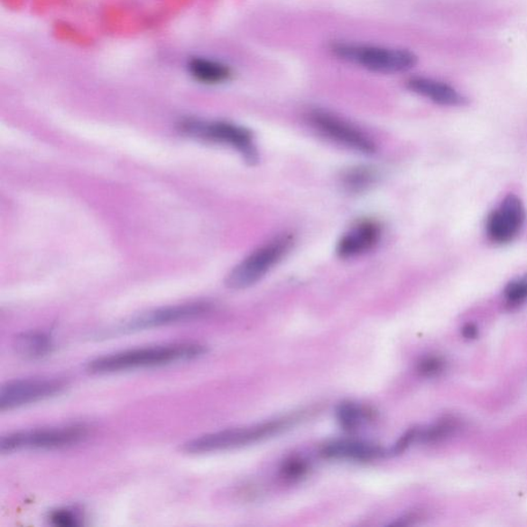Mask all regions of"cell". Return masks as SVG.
<instances>
[{
    "instance_id": "cell-1",
    "label": "cell",
    "mask_w": 527,
    "mask_h": 527,
    "mask_svg": "<svg viewBox=\"0 0 527 527\" xmlns=\"http://www.w3.org/2000/svg\"><path fill=\"white\" fill-rule=\"evenodd\" d=\"M208 353L200 343L180 342L118 351L88 363L92 374H112L123 371L159 367L178 362L191 361Z\"/></svg>"
},
{
    "instance_id": "cell-2",
    "label": "cell",
    "mask_w": 527,
    "mask_h": 527,
    "mask_svg": "<svg viewBox=\"0 0 527 527\" xmlns=\"http://www.w3.org/2000/svg\"><path fill=\"white\" fill-rule=\"evenodd\" d=\"M328 49L341 61L384 75L406 72L417 64V56L406 49L350 42H334Z\"/></svg>"
},
{
    "instance_id": "cell-3",
    "label": "cell",
    "mask_w": 527,
    "mask_h": 527,
    "mask_svg": "<svg viewBox=\"0 0 527 527\" xmlns=\"http://www.w3.org/2000/svg\"><path fill=\"white\" fill-rule=\"evenodd\" d=\"M291 420H277L257 426L216 431L193 439L182 445V451L198 456L229 450L273 436L290 426Z\"/></svg>"
},
{
    "instance_id": "cell-4",
    "label": "cell",
    "mask_w": 527,
    "mask_h": 527,
    "mask_svg": "<svg viewBox=\"0 0 527 527\" xmlns=\"http://www.w3.org/2000/svg\"><path fill=\"white\" fill-rule=\"evenodd\" d=\"M292 245L294 236L290 233L271 239L231 271L226 280L227 287L236 291L251 288L289 254Z\"/></svg>"
},
{
    "instance_id": "cell-5",
    "label": "cell",
    "mask_w": 527,
    "mask_h": 527,
    "mask_svg": "<svg viewBox=\"0 0 527 527\" xmlns=\"http://www.w3.org/2000/svg\"><path fill=\"white\" fill-rule=\"evenodd\" d=\"M88 433L84 424L14 431L2 438L0 452L65 448L82 442Z\"/></svg>"
},
{
    "instance_id": "cell-6",
    "label": "cell",
    "mask_w": 527,
    "mask_h": 527,
    "mask_svg": "<svg viewBox=\"0 0 527 527\" xmlns=\"http://www.w3.org/2000/svg\"><path fill=\"white\" fill-rule=\"evenodd\" d=\"M180 129L187 135L232 146L251 165L259 162V152L252 132L245 127L228 122L189 119L180 124Z\"/></svg>"
},
{
    "instance_id": "cell-7",
    "label": "cell",
    "mask_w": 527,
    "mask_h": 527,
    "mask_svg": "<svg viewBox=\"0 0 527 527\" xmlns=\"http://www.w3.org/2000/svg\"><path fill=\"white\" fill-rule=\"evenodd\" d=\"M68 386L58 377H34L13 380L0 389V410L7 411L55 397Z\"/></svg>"
},
{
    "instance_id": "cell-8",
    "label": "cell",
    "mask_w": 527,
    "mask_h": 527,
    "mask_svg": "<svg viewBox=\"0 0 527 527\" xmlns=\"http://www.w3.org/2000/svg\"><path fill=\"white\" fill-rule=\"evenodd\" d=\"M212 310V304L207 301H195L184 304L161 307L146 311L124 321L114 332L128 334L145 331L153 328L170 326L201 318Z\"/></svg>"
},
{
    "instance_id": "cell-9",
    "label": "cell",
    "mask_w": 527,
    "mask_h": 527,
    "mask_svg": "<svg viewBox=\"0 0 527 527\" xmlns=\"http://www.w3.org/2000/svg\"><path fill=\"white\" fill-rule=\"evenodd\" d=\"M309 119L314 128L336 143L365 155H373L377 152L376 143L367 134L338 116L314 109Z\"/></svg>"
},
{
    "instance_id": "cell-10",
    "label": "cell",
    "mask_w": 527,
    "mask_h": 527,
    "mask_svg": "<svg viewBox=\"0 0 527 527\" xmlns=\"http://www.w3.org/2000/svg\"><path fill=\"white\" fill-rule=\"evenodd\" d=\"M525 210L521 199L515 195L504 198L501 208L489 216L486 229L490 239L497 244L513 240L522 228Z\"/></svg>"
},
{
    "instance_id": "cell-11",
    "label": "cell",
    "mask_w": 527,
    "mask_h": 527,
    "mask_svg": "<svg viewBox=\"0 0 527 527\" xmlns=\"http://www.w3.org/2000/svg\"><path fill=\"white\" fill-rule=\"evenodd\" d=\"M383 229L375 221L358 223L339 240L337 254L341 259H353L373 250L382 239Z\"/></svg>"
},
{
    "instance_id": "cell-12",
    "label": "cell",
    "mask_w": 527,
    "mask_h": 527,
    "mask_svg": "<svg viewBox=\"0 0 527 527\" xmlns=\"http://www.w3.org/2000/svg\"><path fill=\"white\" fill-rule=\"evenodd\" d=\"M410 91L429 98L438 105L458 106L467 104V99L448 84L433 79L414 77L407 80Z\"/></svg>"
},
{
    "instance_id": "cell-13",
    "label": "cell",
    "mask_w": 527,
    "mask_h": 527,
    "mask_svg": "<svg viewBox=\"0 0 527 527\" xmlns=\"http://www.w3.org/2000/svg\"><path fill=\"white\" fill-rule=\"evenodd\" d=\"M321 453L328 458L361 461L377 459L385 455L384 449L376 444L351 440L327 444Z\"/></svg>"
},
{
    "instance_id": "cell-14",
    "label": "cell",
    "mask_w": 527,
    "mask_h": 527,
    "mask_svg": "<svg viewBox=\"0 0 527 527\" xmlns=\"http://www.w3.org/2000/svg\"><path fill=\"white\" fill-rule=\"evenodd\" d=\"M14 346L20 356L26 360H39L52 354L54 340L46 332L29 331L18 335Z\"/></svg>"
},
{
    "instance_id": "cell-15",
    "label": "cell",
    "mask_w": 527,
    "mask_h": 527,
    "mask_svg": "<svg viewBox=\"0 0 527 527\" xmlns=\"http://www.w3.org/2000/svg\"><path fill=\"white\" fill-rule=\"evenodd\" d=\"M189 71L198 82L217 85L228 82L233 72L228 65L208 58H193L189 61Z\"/></svg>"
},
{
    "instance_id": "cell-16",
    "label": "cell",
    "mask_w": 527,
    "mask_h": 527,
    "mask_svg": "<svg viewBox=\"0 0 527 527\" xmlns=\"http://www.w3.org/2000/svg\"><path fill=\"white\" fill-rule=\"evenodd\" d=\"M379 180L375 168L356 166L342 174L341 184L348 193L360 194L368 191Z\"/></svg>"
},
{
    "instance_id": "cell-17",
    "label": "cell",
    "mask_w": 527,
    "mask_h": 527,
    "mask_svg": "<svg viewBox=\"0 0 527 527\" xmlns=\"http://www.w3.org/2000/svg\"><path fill=\"white\" fill-rule=\"evenodd\" d=\"M337 420L343 430H355L368 420L369 412L353 402H344L336 410Z\"/></svg>"
},
{
    "instance_id": "cell-18",
    "label": "cell",
    "mask_w": 527,
    "mask_h": 527,
    "mask_svg": "<svg viewBox=\"0 0 527 527\" xmlns=\"http://www.w3.org/2000/svg\"><path fill=\"white\" fill-rule=\"evenodd\" d=\"M458 427V422L455 419H445L428 429L420 430L417 441L431 443L443 440L450 436Z\"/></svg>"
},
{
    "instance_id": "cell-19",
    "label": "cell",
    "mask_w": 527,
    "mask_h": 527,
    "mask_svg": "<svg viewBox=\"0 0 527 527\" xmlns=\"http://www.w3.org/2000/svg\"><path fill=\"white\" fill-rule=\"evenodd\" d=\"M48 519L55 526L72 527L83 524L84 516L79 509L68 507L50 512Z\"/></svg>"
},
{
    "instance_id": "cell-20",
    "label": "cell",
    "mask_w": 527,
    "mask_h": 527,
    "mask_svg": "<svg viewBox=\"0 0 527 527\" xmlns=\"http://www.w3.org/2000/svg\"><path fill=\"white\" fill-rule=\"evenodd\" d=\"M504 296H506L510 304H519L525 301L527 299V274L510 282L504 290Z\"/></svg>"
},
{
    "instance_id": "cell-21",
    "label": "cell",
    "mask_w": 527,
    "mask_h": 527,
    "mask_svg": "<svg viewBox=\"0 0 527 527\" xmlns=\"http://www.w3.org/2000/svg\"><path fill=\"white\" fill-rule=\"evenodd\" d=\"M307 471H309V463L300 458H292L285 461L282 467V474L287 479L303 477Z\"/></svg>"
},
{
    "instance_id": "cell-22",
    "label": "cell",
    "mask_w": 527,
    "mask_h": 527,
    "mask_svg": "<svg viewBox=\"0 0 527 527\" xmlns=\"http://www.w3.org/2000/svg\"><path fill=\"white\" fill-rule=\"evenodd\" d=\"M445 362L441 357L430 356L419 364V372L424 376H435L444 369Z\"/></svg>"
},
{
    "instance_id": "cell-23",
    "label": "cell",
    "mask_w": 527,
    "mask_h": 527,
    "mask_svg": "<svg viewBox=\"0 0 527 527\" xmlns=\"http://www.w3.org/2000/svg\"><path fill=\"white\" fill-rule=\"evenodd\" d=\"M463 335L467 339H474L478 335V328L475 325L468 324L463 328Z\"/></svg>"
}]
</instances>
